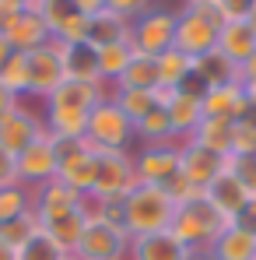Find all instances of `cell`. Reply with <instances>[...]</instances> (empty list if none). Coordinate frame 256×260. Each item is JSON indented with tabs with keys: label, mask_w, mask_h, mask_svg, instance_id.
<instances>
[{
	"label": "cell",
	"mask_w": 256,
	"mask_h": 260,
	"mask_svg": "<svg viewBox=\"0 0 256 260\" xmlns=\"http://www.w3.org/2000/svg\"><path fill=\"white\" fill-rule=\"evenodd\" d=\"M217 49L242 71L256 60V25L253 21H225L217 28Z\"/></svg>",
	"instance_id": "cell-16"
},
{
	"label": "cell",
	"mask_w": 256,
	"mask_h": 260,
	"mask_svg": "<svg viewBox=\"0 0 256 260\" xmlns=\"http://www.w3.org/2000/svg\"><path fill=\"white\" fill-rule=\"evenodd\" d=\"M133 141H140V148L175 141L172 123H169V113H165V109H151L144 120H137V123H133ZM175 144H179V141H175Z\"/></svg>",
	"instance_id": "cell-30"
},
{
	"label": "cell",
	"mask_w": 256,
	"mask_h": 260,
	"mask_svg": "<svg viewBox=\"0 0 256 260\" xmlns=\"http://www.w3.org/2000/svg\"><path fill=\"white\" fill-rule=\"evenodd\" d=\"M190 250L172 236V232H158V236H140L130 243V260H186Z\"/></svg>",
	"instance_id": "cell-23"
},
{
	"label": "cell",
	"mask_w": 256,
	"mask_h": 260,
	"mask_svg": "<svg viewBox=\"0 0 256 260\" xmlns=\"http://www.w3.org/2000/svg\"><path fill=\"white\" fill-rule=\"evenodd\" d=\"M11 56H14V49H11V43H7L4 36H0V67H4V63H7Z\"/></svg>",
	"instance_id": "cell-47"
},
{
	"label": "cell",
	"mask_w": 256,
	"mask_h": 260,
	"mask_svg": "<svg viewBox=\"0 0 256 260\" xmlns=\"http://www.w3.org/2000/svg\"><path fill=\"white\" fill-rule=\"evenodd\" d=\"M228 229L225 215H217L211 208V201L200 193L186 204L175 208V218H172V236L186 246V250H211L214 243L221 239V232Z\"/></svg>",
	"instance_id": "cell-2"
},
{
	"label": "cell",
	"mask_w": 256,
	"mask_h": 260,
	"mask_svg": "<svg viewBox=\"0 0 256 260\" xmlns=\"http://www.w3.org/2000/svg\"><path fill=\"white\" fill-rule=\"evenodd\" d=\"M105 7L116 11L120 18L133 21V18H140L144 11H151V0H105Z\"/></svg>",
	"instance_id": "cell-41"
},
{
	"label": "cell",
	"mask_w": 256,
	"mask_h": 260,
	"mask_svg": "<svg viewBox=\"0 0 256 260\" xmlns=\"http://www.w3.org/2000/svg\"><path fill=\"white\" fill-rule=\"evenodd\" d=\"M0 85L7 88L18 102H21V99H32V85H28V60H25V53H14V56L0 67Z\"/></svg>",
	"instance_id": "cell-32"
},
{
	"label": "cell",
	"mask_w": 256,
	"mask_h": 260,
	"mask_svg": "<svg viewBox=\"0 0 256 260\" xmlns=\"http://www.w3.org/2000/svg\"><path fill=\"white\" fill-rule=\"evenodd\" d=\"M155 67H158V85L165 88H186L193 81V60L186 53H179L175 46L165 49L162 56H155Z\"/></svg>",
	"instance_id": "cell-28"
},
{
	"label": "cell",
	"mask_w": 256,
	"mask_h": 260,
	"mask_svg": "<svg viewBox=\"0 0 256 260\" xmlns=\"http://www.w3.org/2000/svg\"><path fill=\"white\" fill-rule=\"evenodd\" d=\"M0 260H14V250H11V246H4V243H0Z\"/></svg>",
	"instance_id": "cell-50"
},
{
	"label": "cell",
	"mask_w": 256,
	"mask_h": 260,
	"mask_svg": "<svg viewBox=\"0 0 256 260\" xmlns=\"http://www.w3.org/2000/svg\"><path fill=\"white\" fill-rule=\"evenodd\" d=\"M109 95H113L109 85H91V81H74V78H67L63 85L46 99V106H67V109H85V113H91V109H95L98 102H105Z\"/></svg>",
	"instance_id": "cell-19"
},
{
	"label": "cell",
	"mask_w": 256,
	"mask_h": 260,
	"mask_svg": "<svg viewBox=\"0 0 256 260\" xmlns=\"http://www.w3.org/2000/svg\"><path fill=\"white\" fill-rule=\"evenodd\" d=\"M179 162H182V144H148L140 151H133V169H137V183L148 186H165L172 176H179Z\"/></svg>",
	"instance_id": "cell-11"
},
{
	"label": "cell",
	"mask_w": 256,
	"mask_h": 260,
	"mask_svg": "<svg viewBox=\"0 0 256 260\" xmlns=\"http://www.w3.org/2000/svg\"><path fill=\"white\" fill-rule=\"evenodd\" d=\"M235 225H242V229H249V232H256V201H249L246 204V211L235 218Z\"/></svg>",
	"instance_id": "cell-45"
},
{
	"label": "cell",
	"mask_w": 256,
	"mask_h": 260,
	"mask_svg": "<svg viewBox=\"0 0 256 260\" xmlns=\"http://www.w3.org/2000/svg\"><path fill=\"white\" fill-rule=\"evenodd\" d=\"M7 186H21L18 183V158L7 148H0V190H7Z\"/></svg>",
	"instance_id": "cell-42"
},
{
	"label": "cell",
	"mask_w": 256,
	"mask_h": 260,
	"mask_svg": "<svg viewBox=\"0 0 256 260\" xmlns=\"http://www.w3.org/2000/svg\"><path fill=\"white\" fill-rule=\"evenodd\" d=\"M0 36L11 43L14 53H32V49H39V46H46L53 39V36H49V25L43 21V14H39L35 7L14 14V18L0 28Z\"/></svg>",
	"instance_id": "cell-15"
},
{
	"label": "cell",
	"mask_w": 256,
	"mask_h": 260,
	"mask_svg": "<svg viewBox=\"0 0 256 260\" xmlns=\"http://www.w3.org/2000/svg\"><path fill=\"white\" fill-rule=\"evenodd\" d=\"M186 4H190V7H214L217 0H186Z\"/></svg>",
	"instance_id": "cell-49"
},
{
	"label": "cell",
	"mask_w": 256,
	"mask_h": 260,
	"mask_svg": "<svg viewBox=\"0 0 256 260\" xmlns=\"http://www.w3.org/2000/svg\"><path fill=\"white\" fill-rule=\"evenodd\" d=\"M232 155H256V113L232 123Z\"/></svg>",
	"instance_id": "cell-38"
},
{
	"label": "cell",
	"mask_w": 256,
	"mask_h": 260,
	"mask_svg": "<svg viewBox=\"0 0 256 260\" xmlns=\"http://www.w3.org/2000/svg\"><path fill=\"white\" fill-rule=\"evenodd\" d=\"M232 81H239V67L221 49H211V53L193 60V85H200V91L217 85H232Z\"/></svg>",
	"instance_id": "cell-21"
},
{
	"label": "cell",
	"mask_w": 256,
	"mask_h": 260,
	"mask_svg": "<svg viewBox=\"0 0 256 260\" xmlns=\"http://www.w3.org/2000/svg\"><path fill=\"white\" fill-rule=\"evenodd\" d=\"M130 56H133V46L130 43H113V46H102L98 49V74H102V81L109 88L116 85V78L127 71Z\"/></svg>",
	"instance_id": "cell-31"
},
{
	"label": "cell",
	"mask_w": 256,
	"mask_h": 260,
	"mask_svg": "<svg viewBox=\"0 0 256 260\" xmlns=\"http://www.w3.org/2000/svg\"><path fill=\"white\" fill-rule=\"evenodd\" d=\"M28 60V85H32V99H49L56 88L67 81V63H63V43L49 39L46 46L25 53Z\"/></svg>",
	"instance_id": "cell-10"
},
{
	"label": "cell",
	"mask_w": 256,
	"mask_h": 260,
	"mask_svg": "<svg viewBox=\"0 0 256 260\" xmlns=\"http://www.w3.org/2000/svg\"><path fill=\"white\" fill-rule=\"evenodd\" d=\"M113 102L123 109V116H127L130 123H137V120H144L151 109H158L151 91H130V88H113Z\"/></svg>",
	"instance_id": "cell-34"
},
{
	"label": "cell",
	"mask_w": 256,
	"mask_h": 260,
	"mask_svg": "<svg viewBox=\"0 0 256 260\" xmlns=\"http://www.w3.org/2000/svg\"><path fill=\"white\" fill-rule=\"evenodd\" d=\"M172 218H175V201H172L162 186L137 183L127 197H123V229L130 232V239L169 232Z\"/></svg>",
	"instance_id": "cell-1"
},
{
	"label": "cell",
	"mask_w": 256,
	"mask_h": 260,
	"mask_svg": "<svg viewBox=\"0 0 256 260\" xmlns=\"http://www.w3.org/2000/svg\"><path fill=\"white\" fill-rule=\"evenodd\" d=\"M63 257H67V253H63V250L46 236L43 229H39L25 246H18V250H14V260H63Z\"/></svg>",
	"instance_id": "cell-36"
},
{
	"label": "cell",
	"mask_w": 256,
	"mask_h": 260,
	"mask_svg": "<svg viewBox=\"0 0 256 260\" xmlns=\"http://www.w3.org/2000/svg\"><path fill=\"white\" fill-rule=\"evenodd\" d=\"M70 7L85 18H95L98 11H105V0H70Z\"/></svg>",
	"instance_id": "cell-44"
},
{
	"label": "cell",
	"mask_w": 256,
	"mask_h": 260,
	"mask_svg": "<svg viewBox=\"0 0 256 260\" xmlns=\"http://www.w3.org/2000/svg\"><path fill=\"white\" fill-rule=\"evenodd\" d=\"M175 43V11L151 4V11H144L140 18L130 21V46L133 53L144 56H162Z\"/></svg>",
	"instance_id": "cell-7"
},
{
	"label": "cell",
	"mask_w": 256,
	"mask_h": 260,
	"mask_svg": "<svg viewBox=\"0 0 256 260\" xmlns=\"http://www.w3.org/2000/svg\"><path fill=\"white\" fill-rule=\"evenodd\" d=\"M239 88H242V95H246L249 109L256 113V60H253V63H246V67L239 71Z\"/></svg>",
	"instance_id": "cell-43"
},
{
	"label": "cell",
	"mask_w": 256,
	"mask_h": 260,
	"mask_svg": "<svg viewBox=\"0 0 256 260\" xmlns=\"http://www.w3.org/2000/svg\"><path fill=\"white\" fill-rule=\"evenodd\" d=\"M63 260H81V257H74V253H67V257H63Z\"/></svg>",
	"instance_id": "cell-52"
},
{
	"label": "cell",
	"mask_w": 256,
	"mask_h": 260,
	"mask_svg": "<svg viewBox=\"0 0 256 260\" xmlns=\"http://www.w3.org/2000/svg\"><path fill=\"white\" fill-rule=\"evenodd\" d=\"M113 88H130V91H155L158 88V67H155V56H144V53H133L127 63V71L116 78Z\"/></svg>",
	"instance_id": "cell-29"
},
{
	"label": "cell",
	"mask_w": 256,
	"mask_h": 260,
	"mask_svg": "<svg viewBox=\"0 0 256 260\" xmlns=\"http://www.w3.org/2000/svg\"><path fill=\"white\" fill-rule=\"evenodd\" d=\"M217 28H221V18H217L214 7H190V4H182L175 11V43L172 46L179 53H186L190 60H197V56L217 49Z\"/></svg>",
	"instance_id": "cell-3"
},
{
	"label": "cell",
	"mask_w": 256,
	"mask_h": 260,
	"mask_svg": "<svg viewBox=\"0 0 256 260\" xmlns=\"http://www.w3.org/2000/svg\"><path fill=\"white\" fill-rule=\"evenodd\" d=\"M221 169H225V158H221V155H211V151H204V148H197V144H182L179 173L186 176L197 190H207L214 179L221 176Z\"/></svg>",
	"instance_id": "cell-20"
},
{
	"label": "cell",
	"mask_w": 256,
	"mask_h": 260,
	"mask_svg": "<svg viewBox=\"0 0 256 260\" xmlns=\"http://www.w3.org/2000/svg\"><path fill=\"white\" fill-rule=\"evenodd\" d=\"M214 11H217L221 25H225V21H253L256 0H217Z\"/></svg>",
	"instance_id": "cell-39"
},
{
	"label": "cell",
	"mask_w": 256,
	"mask_h": 260,
	"mask_svg": "<svg viewBox=\"0 0 256 260\" xmlns=\"http://www.w3.org/2000/svg\"><path fill=\"white\" fill-rule=\"evenodd\" d=\"M186 260H214V257H211V250H190Z\"/></svg>",
	"instance_id": "cell-48"
},
{
	"label": "cell",
	"mask_w": 256,
	"mask_h": 260,
	"mask_svg": "<svg viewBox=\"0 0 256 260\" xmlns=\"http://www.w3.org/2000/svg\"><path fill=\"white\" fill-rule=\"evenodd\" d=\"M46 134V123L39 113H32L25 102H18L4 120H0V148H7L14 158L35 141V137H43Z\"/></svg>",
	"instance_id": "cell-13"
},
{
	"label": "cell",
	"mask_w": 256,
	"mask_h": 260,
	"mask_svg": "<svg viewBox=\"0 0 256 260\" xmlns=\"http://www.w3.org/2000/svg\"><path fill=\"white\" fill-rule=\"evenodd\" d=\"M130 243L133 239H130V232L120 221L88 218L74 257H81V260H130Z\"/></svg>",
	"instance_id": "cell-6"
},
{
	"label": "cell",
	"mask_w": 256,
	"mask_h": 260,
	"mask_svg": "<svg viewBox=\"0 0 256 260\" xmlns=\"http://www.w3.org/2000/svg\"><path fill=\"white\" fill-rule=\"evenodd\" d=\"M39 229H43V225H39V218H35L32 208H28V211H21L18 218H11V221H4V225H0V243H4V246H11V250H18V246H25Z\"/></svg>",
	"instance_id": "cell-33"
},
{
	"label": "cell",
	"mask_w": 256,
	"mask_h": 260,
	"mask_svg": "<svg viewBox=\"0 0 256 260\" xmlns=\"http://www.w3.org/2000/svg\"><path fill=\"white\" fill-rule=\"evenodd\" d=\"M225 166L242 179V186L256 197V155H228Z\"/></svg>",
	"instance_id": "cell-40"
},
{
	"label": "cell",
	"mask_w": 256,
	"mask_h": 260,
	"mask_svg": "<svg viewBox=\"0 0 256 260\" xmlns=\"http://www.w3.org/2000/svg\"><path fill=\"white\" fill-rule=\"evenodd\" d=\"M232 123H235V120H225V116H204L200 127L190 134L186 144H197V148H204V151H211V155L228 158V155H232Z\"/></svg>",
	"instance_id": "cell-22"
},
{
	"label": "cell",
	"mask_w": 256,
	"mask_h": 260,
	"mask_svg": "<svg viewBox=\"0 0 256 260\" xmlns=\"http://www.w3.org/2000/svg\"><path fill=\"white\" fill-rule=\"evenodd\" d=\"M46 134L56 141H74L88 134V113L85 109H67V106H46Z\"/></svg>",
	"instance_id": "cell-24"
},
{
	"label": "cell",
	"mask_w": 256,
	"mask_h": 260,
	"mask_svg": "<svg viewBox=\"0 0 256 260\" xmlns=\"http://www.w3.org/2000/svg\"><path fill=\"white\" fill-rule=\"evenodd\" d=\"M63 63H67V78L91 81V85H105L102 74H98V49L91 43H78V46L63 43Z\"/></svg>",
	"instance_id": "cell-27"
},
{
	"label": "cell",
	"mask_w": 256,
	"mask_h": 260,
	"mask_svg": "<svg viewBox=\"0 0 256 260\" xmlns=\"http://www.w3.org/2000/svg\"><path fill=\"white\" fill-rule=\"evenodd\" d=\"M35 4H70V0H35Z\"/></svg>",
	"instance_id": "cell-51"
},
{
	"label": "cell",
	"mask_w": 256,
	"mask_h": 260,
	"mask_svg": "<svg viewBox=\"0 0 256 260\" xmlns=\"http://www.w3.org/2000/svg\"><path fill=\"white\" fill-rule=\"evenodd\" d=\"M137 186L133 169V151H95V183L91 193L95 201H123Z\"/></svg>",
	"instance_id": "cell-4"
},
{
	"label": "cell",
	"mask_w": 256,
	"mask_h": 260,
	"mask_svg": "<svg viewBox=\"0 0 256 260\" xmlns=\"http://www.w3.org/2000/svg\"><path fill=\"white\" fill-rule=\"evenodd\" d=\"M14 106H18V99H14V95H11L7 88L0 85V120H4V116H7V113H11Z\"/></svg>",
	"instance_id": "cell-46"
},
{
	"label": "cell",
	"mask_w": 256,
	"mask_h": 260,
	"mask_svg": "<svg viewBox=\"0 0 256 260\" xmlns=\"http://www.w3.org/2000/svg\"><path fill=\"white\" fill-rule=\"evenodd\" d=\"M60 173V166H56V144H53V137L43 134V137H35L21 155H18V183L21 186H43L49 179H56Z\"/></svg>",
	"instance_id": "cell-12"
},
{
	"label": "cell",
	"mask_w": 256,
	"mask_h": 260,
	"mask_svg": "<svg viewBox=\"0 0 256 260\" xmlns=\"http://www.w3.org/2000/svg\"><path fill=\"white\" fill-rule=\"evenodd\" d=\"M28 193H32V211H35L43 229H49V225H56V221H63V218H70V215H78L81 204H85V193H78L74 186H67L60 176L43 183V186H32Z\"/></svg>",
	"instance_id": "cell-8"
},
{
	"label": "cell",
	"mask_w": 256,
	"mask_h": 260,
	"mask_svg": "<svg viewBox=\"0 0 256 260\" xmlns=\"http://www.w3.org/2000/svg\"><path fill=\"white\" fill-rule=\"evenodd\" d=\"M28 208H32L28 186H7V190H0V225L11 221V218H18L21 211H28Z\"/></svg>",
	"instance_id": "cell-37"
},
{
	"label": "cell",
	"mask_w": 256,
	"mask_h": 260,
	"mask_svg": "<svg viewBox=\"0 0 256 260\" xmlns=\"http://www.w3.org/2000/svg\"><path fill=\"white\" fill-rule=\"evenodd\" d=\"M46 236L63 250V253H74L78 250V243H81V232H85V211H78V215L63 218V221H56V225H49L43 229Z\"/></svg>",
	"instance_id": "cell-35"
},
{
	"label": "cell",
	"mask_w": 256,
	"mask_h": 260,
	"mask_svg": "<svg viewBox=\"0 0 256 260\" xmlns=\"http://www.w3.org/2000/svg\"><path fill=\"white\" fill-rule=\"evenodd\" d=\"M204 197L211 201V208L217 211V215H225V221H228V225H235V218L246 211V204H249V201H256L253 193L242 186V179L232 173L228 166H225V169H221V176H217L211 186L204 190Z\"/></svg>",
	"instance_id": "cell-14"
},
{
	"label": "cell",
	"mask_w": 256,
	"mask_h": 260,
	"mask_svg": "<svg viewBox=\"0 0 256 260\" xmlns=\"http://www.w3.org/2000/svg\"><path fill=\"white\" fill-rule=\"evenodd\" d=\"M56 166H60V179L67 186H74L78 193H91L95 183V148L88 144V137H74V141H56Z\"/></svg>",
	"instance_id": "cell-9"
},
{
	"label": "cell",
	"mask_w": 256,
	"mask_h": 260,
	"mask_svg": "<svg viewBox=\"0 0 256 260\" xmlns=\"http://www.w3.org/2000/svg\"><path fill=\"white\" fill-rule=\"evenodd\" d=\"M85 137L95 151H130V144H133V123L123 116V109L109 95L105 102H98L88 113V134Z\"/></svg>",
	"instance_id": "cell-5"
},
{
	"label": "cell",
	"mask_w": 256,
	"mask_h": 260,
	"mask_svg": "<svg viewBox=\"0 0 256 260\" xmlns=\"http://www.w3.org/2000/svg\"><path fill=\"white\" fill-rule=\"evenodd\" d=\"M214 260H256V232L242 225H228L221 239L211 246Z\"/></svg>",
	"instance_id": "cell-26"
},
{
	"label": "cell",
	"mask_w": 256,
	"mask_h": 260,
	"mask_svg": "<svg viewBox=\"0 0 256 260\" xmlns=\"http://www.w3.org/2000/svg\"><path fill=\"white\" fill-rule=\"evenodd\" d=\"M169 123H172V134H175V141L179 144H186L190 141V134L200 127V120H204V102H200V85H190L182 88L179 95H175V102H172L169 109Z\"/></svg>",
	"instance_id": "cell-17"
},
{
	"label": "cell",
	"mask_w": 256,
	"mask_h": 260,
	"mask_svg": "<svg viewBox=\"0 0 256 260\" xmlns=\"http://www.w3.org/2000/svg\"><path fill=\"white\" fill-rule=\"evenodd\" d=\"M200 102H204V116H225V120L253 116V109H249V102H246L239 81L217 85V88H204V91H200Z\"/></svg>",
	"instance_id": "cell-18"
},
{
	"label": "cell",
	"mask_w": 256,
	"mask_h": 260,
	"mask_svg": "<svg viewBox=\"0 0 256 260\" xmlns=\"http://www.w3.org/2000/svg\"><path fill=\"white\" fill-rule=\"evenodd\" d=\"M88 43L95 49L102 46H113V43H130V21L120 18L116 11H98L95 18H88Z\"/></svg>",
	"instance_id": "cell-25"
}]
</instances>
